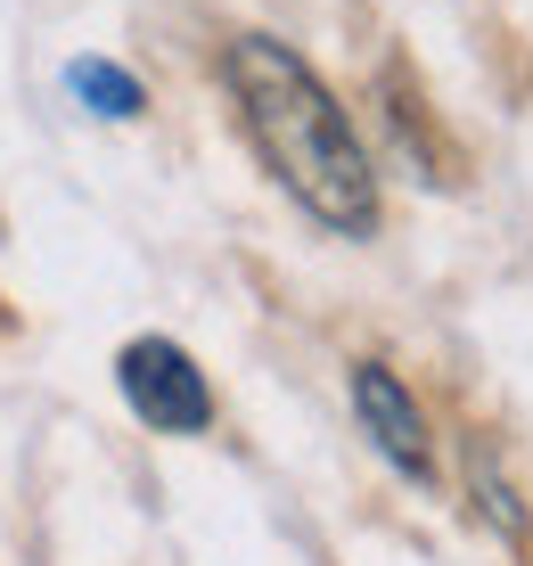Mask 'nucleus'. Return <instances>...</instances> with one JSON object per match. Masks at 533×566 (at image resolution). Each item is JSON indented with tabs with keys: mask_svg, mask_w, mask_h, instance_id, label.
<instances>
[{
	"mask_svg": "<svg viewBox=\"0 0 533 566\" xmlns=\"http://www.w3.org/2000/svg\"><path fill=\"white\" fill-rule=\"evenodd\" d=\"M222 83L239 99V124H247L254 156L271 165V181L312 222L345 230V239H369L378 230V165H369L353 115L337 107V91L288 42H271V33H239L222 50Z\"/></svg>",
	"mask_w": 533,
	"mask_h": 566,
	"instance_id": "1",
	"label": "nucleus"
},
{
	"mask_svg": "<svg viewBox=\"0 0 533 566\" xmlns=\"http://www.w3.org/2000/svg\"><path fill=\"white\" fill-rule=\"evenodd\" d=\"M115 378H124V402L156 436H206L213 427V386L173 337H132L124 361H115Z\"/></svg>",
	"mask_w": 533,
	"mask_h": 566,
	"instance_id": "2",
	"label": "nucleus"
},
{
	"mask_svg": "<svg viewBox=\"0 0 533 566\" xmlns=\"http://www.w3.org/2000/svg\"><path fill=\"white\" fill-rule=\"evenodd\" d=\"M353 411H362V436L386 452L394 476L436 484V436H427V411L410 402V386L394 378L386 361H362V369H353Z\"/></svg>",
	"mask_w": 533,
	"mask_h": 566,
	"instance_id": "3",
	"label": "nucleus"
},
{
	"mask_svg": "<svg viewBox=\"0 0 533 566\" xmlns=\"http://www.w3.org/2000/svg\"><path fill=\"white\" fill-rule=\"evenodd\" d=\"M66 83H74V99H83L91 115H115V124H124V115H140V83H132L124 66H107V57H74Z\"/></svg>",
	"mask_w": 533,
	"mask_h": 566,
	"instance_id": "4",
	"label": "nucleus"
},
{
	"mask_svg": "<svg viewBox=\"0 0 533 566\" xmlns=\"http://www.w3.org/2000/svg\"><path fill=\"white\" fill-rule=\"evenodd\" d=\"M468 493H477V517L492 525V534H509V542L525 534V510H518V493H509V476L492 468V452H484V443L468 452Z\"/></svg>",
	"mask_w": 533,
	"mask_h": 566,
	"instance_id": "5",
	"label": "nucleus"
},
{
	"mask_svg": "<svg viewBox=\"0 0 533 566\" xmlns=\"http://www.w3.org/2000/svg\"><path fill=\"white\" fill-rule=\"evenodd\" d=\"M0 321H9V312H0Z\"/></svg>",
	"mask_w": 533,
	"mask_h": 566,
	"instance_id": "6",
	"label": "nucleus"
}]
</instances>
